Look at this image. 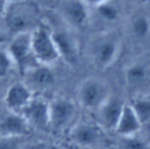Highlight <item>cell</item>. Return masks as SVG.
<instances>
[{"instance_id": "ffe728a7", "label": "cell", "mask_w": 150, "mask_h": 149, "mask_svg": "<svg viewBox=\"0 0 150 149\" xmlns=\"http://www.w3.org/2000/svg\"><path fill=\"white\" fill-rule=\"evenodd\" d=\"M120 149H150V143L138 135L130 137H120Z\"/></svg>"}, {"instance_id": "cb8c5ba5", "label": "cell", "mask_w": 150, "mask_h": 149, "mask_svg": "<svg viewBox=\"0 0 150 149\" xmlns=\"http://www.w3.org/2000/svg\"><path fill=\"white\" fill-rule=\"evenodd\" d=\"M88 7H96V6H98V5H101V4H103V2H105V1H108V0H82Z\"/></svg>"}, {"instance_id": "7402d4cb", "label": "cell", "mask_w": 150, "mask_h": 149, "mask_svg": "<svg viewBox=\"0 0 150 149\" xmlns=\"http://www.w3.org/2000/svg\"><path fill=\"white\" fill-rule=\"evenodd\" d=\"M22 137H0V149H21Z\"/></svg>"}, {"instance_id": "5b68a950", "label": "cell", "mask_w": 150, "mask_h": 149, "mask_svg": "<svg viewBox=\"0 0 150 149\" xmlns=\"http://www.w3.org/2000/svg\"><path fill=\"white\" fill-rule=\"evenodd\" d=\"M76 104L68 97L57 96L49 101V129L62 131L75 122Z\"/></svg>"}, {"instance_id": "d4e9b609", "label": "cell", "mask_w": 150, "mask_h": 149, "mask_svg": "<svg viewBox=\"0 0 150 149\" xmlns=\"http://www.w3.org/2000/svg\"><path fill=\"white\" fill-rule=\"evenodd\" d=\"M6 8H7V2H6V0H0V15H4Z\"/></svg>"}, {"instance_id": "d6986e66", "label": "cell", "mask_w": 150, "mask_h": 149, "mask_svg": "<svg viewBox=\"0 0 150 149\" xmlns=\"http://www.w3.org/2000/svg\"><path fill=\"white\" fill-rule=\"evenodd\" d=\"M94 8L96 15L105 22H114L120 18V8L115 2H112V0H108Z\"/></svg>"}, {"instance_id": "9c48e42d", "label": "cell", "mask_w": 150, "mask_h": 149, "mask_svg": "<svg viewBox=\"0 0 150 149\" xmlns=\"http://www.w3.org/2000/svg\"><path fill=\"white\" fill-rule=\"evenodd\" d=\"M21 115L30 128L41 130L49 129V101L45 97L34 95L21 111Z\"/></svg>"}, {"instance_id": "2e32d148", "label": "cell", "mask_w": 150, "mask_h": 149, "mask_svg": "<svg viewBox=\"0 0 150 149\" xmlns=\"http://www.w3.org/2000/svg\"><path fill=\"white\" fill-rule=\"evenodd\" d=\"M141 128H142V124L138 121L136 114L134 113L131 106L129 103H124L120 120L115 128L116 134L120 137H130V136L138 135Z\"/></svg>"}, {"instance_id": "9a60e30c", "label": "cell", "mask_w": 150, "mask_h": 149, "mask_svg": "<svg viewBox=\"0 0 150 149\" xmlns=\"http://www.w3.org/2000/svg\"><path fill=\"white\" fill-rule=\"evenodd\" d=\"M25 76V84L32 90H45L49 87H52L55 82V75L49 66L38 65L36 67L28 70Z\"/></svg>"}, {"instance_id": "484cf974", "label": "cell", "mask_w": 150, "mask_h": 149, "mask_svg": "<svg viewBox=\"0 0 150 149\" xmlns=\"http://www.w3.org/2000/svg\"><path fill=\"white\" fill-rule=\"evenodd\" d=\"M23 0H6L7 5H11V4H18V2H21Z\"/></svg>"}, {"instance_id": "44dd1931", "label": "cell", "mask_w": 150, "mask_h": 149, "mask_svg": "<svg viewBox=\"0 0 150 149\" xmlns=\"http://www.w3.org/2000/svg\"><path fill=\"white\" fill-rule=\"evenodd\" d=\"M12 66H13V62H12L7 50L0 49V79L7 76Z\"/></svg>"}, {"instance_id": "4fadbf2b", "label": "cell", "mask_w": 150, "mask_h": 149, "mask_svg": "<svg viewBox=\"0 0 150 149\" xmlns=\"http://www.w3.org/2000/svg\"><path fill=\"white\" fill-rule=\"evenodd\" d=\"M33 96V92L23 82H15L11 84L6 90L4 103L7 111L21 114Z\"/></svg>"}, {"instance_id": "7c38bea8", "label": "cell", "mask_w": 150, "mask_h": 149, "mask_svg": "<svg viewBox=\"0 0 150 149\" xmlns=\"http://www.w3.org/2000/svg\"><path fill=\"white\" fill-rule=\"evenodd\" d=\"M50 29L53 41L60 55L67 63L74 65L79 56V47L74 39V36L64 28H55Z\"/></svg>"}, {"instance_id": "ac0fdd59", "label": "cell", "mask_w": 150, "mask_h": 149, "mask_svg": "<svg viewBox=\"0 0 150 149\" xmlns=\"http://www.w3.org/2000/svg\"><path fill=\"white\" fill-rule=\"evenodd\" d=\"M131 35L137 40H144L150 35V19L146 15L138 14L132 18L130 23Z\"/></svg>"}, {"instance_id": "603a6c76", "label": "cell", "mask_w": 150, "mask_h": 149, "mask_svg": "<svg viewBox=\"0 0 150 149\" xmlns=\"http://www.w3.org/2000/svg\"><path fill=\"white\" fill-rule=\"evenodd\" d=\"M33 149H60L56 144L54 143H48V142H41L38 143L33 147Z\"/></svg>"}, {"instance_id": "30bf717a", "label": "cell", "mask_w": 150, "mask_h": 149, "mask_svg": "<svg viewBox=\"0 0 150 149\" xmlns=\"http://www.w3.org/2000/svg\"><path fill=\"white\" fill-rule=\"evenodd\" d=\"M60 15L68 26L77 29L84 28L90 19L89 7L82 0H62Z\"/></svg>"}, {"instance_id": "277c9868", "label": "cell", "mask_w": 150, "mask_h": 149, "mask_svg": "<svg viewBox=\"0 0 150 149\" xmlns=\"http://www.w3.org/2000/svg\"><path fill=\"white\" fill-rule=\"evenodd\" d=\"M6 50L13 65L16 66L21 75L26 74L28 70L39 65L32 52L30 33H20L13 35Z\"/></svg>"}, {"instance_id": "5bb4252c", "label": "cell", "mask_w": 150, "mask_h": 149, "mask_svg": "<svg viewBox=\"0 0 150 149\" xmlns=\"http://www.w3.org/2000/svg\"><path fill=\"white\" fill-rule=\"evenodd\" d=\"M30 127L19 113L6 111L0 117V137H26Z\"/></svg>"}, {"instance_id": "3957f363", "label": "cell", "mask_w": 150, "mask_h": 149, "mask_svg": "<svg viewBox=\"0 0 150 149\" xmlns=\"http://www.w3.org/2000/svg\"><path fill=\"white\" fill-rule=\"evenodd\" d=\"M30 46L33 55L39 65L50 67L52 63L60 59L50 29L46 26L39 25L30 32Z\"/></svg>"}, {"instance_id": "8992f818", "label": "cell", "mask_w": 150, "mask_h": 149, "mask_svg": "<svg viewBox=\"0 0 150 149\" xmlns=\"http://www.w3.org/2000/svg\"><path fill=\"white\" fill-rule=\"evenodd\" d=\"M120 52V40L116 35L104 33L97 35L91 43V57L100 68H108L114 63Z\"/></svg>"}, {"instance_id": "ba28073f", "label": "cell", "mask_w": 150, "mask_h": 149, "mask_svg": "<svg viewBox=\"0 0 150 149\" xmlns=\"http://www.w3.org/2000/svg\"><path fill=\"white\" fill-rule=\"evenodd\" d=\"M69 141L84 149H91L98 145L102 137V129L95 122L79 121L75 122L68 133Z\"/></svg>"}, {"instance_id": "6da1fadb", "label": "cell", "mask_w": 150, "mask_h": 149, "mask_svg": "<svg viewBox=\"0 0 150 149\" xmlns=\"http://www.w3.org/2000/svg\"><path fill=\"white\" fill-rule=\"evenodd\" d=\"M7 28L13 35L20 33H30L39 26L40 9L38 5L29 0L7 5L4 13Z\"/></svg>"}, {"instance_id": "52a82bcc", "label": "cell", "mask_w": 150, "mask_h": 149, "mask_svg": "<svg viewBox=\"0 0 150 149\" xmlns=\"http://www.w3.org/2000/svg\"><path fill=\"white\" fill-rule=\"evenodd\" d=\"M124 81L132 97L148 95L150 90V63L145 61L130 63L124 72Z\"/></svg>"}, {"instance_id": "e0dca14e", "label": "cell", "mask_w": 150, "mask_h": 149, "mask_svg": "<svg viewBox=\"0 0 150 149\" xmlns=\"http://www.w3.org/2000/svg\"><path fill=\"white\" fill-rule=\"evenodd\" d=\"M136 114L138 121L141 122L142 127L145 123L150 122V96L149 95H141L132 97L131 102L129 103Z\"/></svg>"}, {"instance_id": "8fae6325", "label": "cell", "mask_w": 150, "mask_h": 149, "mask_svg": "<svg viewBox=\"0 0 150 149\" xmlns=\"http://www.w3.org/2000/svg\"><path fill=\"white\" fill-rule=\"evenodd\" d=\"M123 106H124V102L120 97L111 94L107 99V101L98 109L94 111L95 123L102 130H115L117 122L120 120Z\"/></svg>"}, {"instance_id": "7a4b0ae2", "label": "cell", "mask_w": 150, "mask_h": 149, "mask_svg": "<svg viewBox=\"0 0 150 149\" xmlns=\"http://www.w3.org/2000/svg\"><path fill=\"white\" fill-rule=\"evenodd\" d=\"M111 95L109 84L101 77H86L77 88V103L81 108L95 111Z\"/></svg>"}]
</instances>
